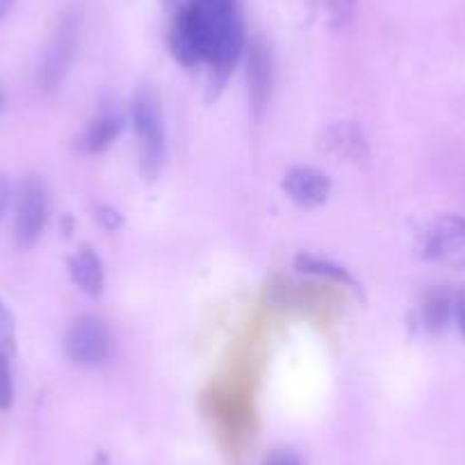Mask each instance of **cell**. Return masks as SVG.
<instances>
[{
	"mask_svg": "<svg viewBox=\"0 0 465 465\" xmlns=\"http://www.w3.org/2000/svg\"><path fill=\"white\" fill-rule=\"evenodd\" d=\"M48 190L42 178L30 176L21 183L16 194V219L15 235L19 247L28 249L42 238L44 226L48 222Z\"/></svg>",
	"mask_w": 465,
	"mask_h": 465,
	"instance_id": "277c9868",
	"label": "cell"
},
{
	"mask_svg": "<svg viewBox=\"0 0 465 465\" xmlns=\"http://www.w3.org/2000/svg\"><path fill=\"white\" fill-rule=\"evenodd\" d=\"M424 256L451 270H465V219L459 214L438 217L427 235Z\"/></svg>",
	"mask_w": 465,
	"mask_h": 465,
	"instance_id": "8992f818",
	"label": "cell"
},
{
	"mask_svg": "<svg viewBox=\"0 0 465 465\" xmlns=\"http://www.w3.org/2000/svg\"><path fill=\"white\" fill-rule=\"evenodd\" d=\"M173 55L185 66L205 64L226 75L244 51V28L238 0H190L173 21Z\"/></svg>",
	"mask_w": 465,
	"mask_h": 465,
	"instance_id": "6da1fadb",
	"label": "cell"
},
{
	"mask_svg": "<svg viewBox=\"0 0 465 465\" xmlns=\"http://www.w3.org/2000/svg\"><path fill=\"white\" fill-rule=\"evenodd\" d=\"M322 149L335 160L361 163L368 155V140L354 122H338L322 133Z\"/></svg>",
	"mask_w": 465,
	"mask_h": 465,
	"instance_id": "ba28073f",
	"label": "cell"
},
{
	"mask_svg": "<svg viewBox=\"0 0 465 465\" xmlns=\"http://www.w3.org/2000/svg\"><path fill=\"white\" fill-rule=\"evenodd\" d=\"M15 400V381H12L10 356L0 354V411H7Z\"/></svg>",
	"mask_w": 465,
	"mask_h": 465,
	"instance_id": "2e32d148",
	"label": "cell"
},
{
	"mask_svg": "<svg viewBox=\"0 0 465 465\" xmlns=\"http://www.w3.org/2000/svg\"><path fill=\"white\" fill-rule=\"evenodd\" d=\"M454 317H456V324H459V331L463 333V338H465V290L456 292Z\"/></svg>",
	"mask_w": 465,
	"mask_h": 465,
	"instance_id": "ac0fdd59",
	"label": "cell"
},
{
	"mask_svg": "<svg viewBox=\"0 0 465 465\" xmlns=\"http://www.w3.org/2000/svg\"><path fill=\"white\" fill-rule=\"evenodd\" d=\"M3 105H5V94H3V89H0V110H3Z\"/></svg>",
	"mask_w": 465,
	"mask_h": 465,
	"instance_id": "44dd1931",
	"label": "cell"
},
{
	"mask_svg": "<svg viewBox=\"0 0 465 465\" xmlns=\"http://www.w3.org/2000/svg\"><path fill=\"white\" fill-rule=\"evenodd\" d=\"M283 190L302 208H315L329 199L331 181L312 167H292L285 173Z\"/></svg>",
	"mask_w": 465,
	"mask_h": 465,
	"instance_id": "52a82bcc",
	"label": "cell"
},
{
	"mask_svg": "<svg viewBox=\"0 0 465 465\" xmlns=\"http://www.w3.org/2000/svg\"><path fill=\"white\" fill-rule=\"evenodd\" d=\"M15 351V317L0 302V354L12 356Z\"/></svg>",
	"mask_w": 465,
	"mask_h": 465,
	"instance_id": "9a60e30c",
	"label": "cell"
},
{
	"mask_svg": "<svg viewBox=\"0 0 465 465\" xmlns=\"http://www.w3.org/2000/svg\"><path fill=\"white\" fill-rule=\"evenodd\" d=\"M454 299L456 292L447 288H433L429 290L427 297L422 303V317L424 326H427L431 333H438L447 326V322L454 315Z\"/></svg>",
	"mask_w": 465,
	"mask_h": 465,
	"instance_id": "7c38bea8",
	"label": "cell"
},
{
	"mask_svg": "<svg viewBox=\"0 0 465 465\" xmlns=\"http://www.w3.org/2000/svg\"><path fill=\"white\" fill-rule=\"evenodd\" d=\"M12 5H15V0H0V19L12 10Z\"/></svg>",
	"mask_w": 465,
	"mask_h": 465,
	"instance_id": "ffe728a7",
	"label": "cell"
},
{
	"mask_svg": "<svg viewBox=\"0 0 465 465\" xmlns=\"http://www.w3.org/2000/svg\"><path fill=\"white\" fill-rule=\"evenodd\" d=\"M133 128L140 146V164L144 176L155 178L164 158V126L158 101L151 92H137L131 107Z\"/></svg>",
	"mask_w": 465,
	"mask_h": 465,
	"instance_id": "7a4b0ae2",
	"label": "cell"
},
{
	"mask_svg": "<svg viewBox=\"0 0 465 465\" xmlns=\"http://www.w3.org/2000/svg\"><path fill=\"white\" fill-rule=\"evenodd\" d=\"M122 131V114L116 110H103L94 116L89 126L80 137V151L83 153H101L114 142Z\"/></svg>",
	"mask_w": 465,
	"mask_h": 465,
	"instance_id": "30bf717a",
	"label": "cell"
},
{
	"mask_svg": "<svg viewBox=\"0 0 465 465\" xmlns=\"http://www.w3.org/2000/svg\"><path fill=\"white\" fill-rule=\"evenodd\" d=\"M75 44H78V15L66 12L53 33L51 42L44 51L42 66H39V84L44 92H53L64 80L71 60H74Z\"/></svg>",
	"mask_w": 465,
	"mask_h": 465,
	"instance_id": "5b68a950",
	"label": "cell"
},
{
	"mask_svg": "<svg viewBox=\"0 0 465 465\" xmlns=\"http://www.w3.org/2000/svg\"><path fill=\"white\" fill-rule=\"evenodd\" d=\"M71 276H74L75 283L80 285V290L92 297H98L103 290V265L98 261L96 253L89 247L78 249L74 258L69 261Z\"/></svg>",
	"mask_w": 465,
	"mask_h": 465,
	"instance_id": "8fae6325",
	"label": "cell"
},
{
	"mask_svg": "<svg viewBox=\"0 0 465 465\" xmlns=\"http://www.w3.org/2000/svg\"><path fill=\"white\" fill-rule=\"evenodd\" d=\"M7 203H10V185H7L5 176L0 173V217L5 214Z\"/></svg>",
	"mask_w": 465,
	"mask_h": 465,
	"instance_id": "d6986e66",
	"label": "cell"
},
{
	"mask_svg": "<svg viewBox=\"0 0 465 465\" xmlns=\"http://www.w3.org/2000/svg\"><path fill=\"white\" fill-rule=\"evenodd\" d=\"M66 356L80 368H98L114 354V338L103 320L94 315L78 317L64 338Z\"/></svg>",
	"mask_w": 465,
	"mask_h": 465,
	"instance_id": "3957f363",
	"label": "cell"
},
{
	"mask_svg": "<svg viewBox=\"0 0 465 465\" xmlns=\"http://www.w3.org/2000/svg\"><path fill=\"white\" fill-rule=\"evenodd\" d=\"M333 28H342L351 21L356 12V0H315Z\"/></svg>",
	"mask_w": 465,
	"mask_h": 465,
	"instance_id": "5bb4252c",
	"label": "cell"
},
{
	"mask_svg": "<svg viewBox=\"0 0 465 465\" xmlns=\"http://www.w3.org/2000/svg\"><path fill=\"white\" fill-rule=\"evenodd\" d=\"M247 80H249V101L256 114H261L265 110L267 101H270L272 94V60L267 48L261 42H253L249 46V69H247Z\"/></svg>",
	"mask_w": 465,
	"mask_h": 465,
	"instance_id": "9c48e42d",
	"label": "cell"
},
{
	"mask_svg": "<svg viewBox=\"0 0 465 465\" xmlns=\"http://www.w3.org/2000/svg\"><path fill=\"white\" fill-rule=\"evenodd\" d=\"M294 267H297L299 272H306V274L329 276V279L349 285V288H354L356 292H361V288H359V283H356L354 276L349 274L344 267L335 265V262H331V261H322V258L311 256V253H299V256L294 258Z\"/></svg>",
	"mask_w": 465,
	"mask_h": 465,
	"instance_id": "4fadbf2b",
	"label": "cell"
},
{
	"mask_svg": "<svg viewBox=\"0 0 465 465\" xmlns=\"http://www.w3.org/2000/svg\"><path fill=\"white\" fill-rule=\"evenodd\" d=\"M262 465H302V463H299V459L292 454V451L281 450V451H274L272 456H267V460Z\"/></svg>",
	"mask_w": 465,
	"mask_h": 465,
	"instance_id": "e0dca14e",
	"label": "cell"
}]
</instances>
